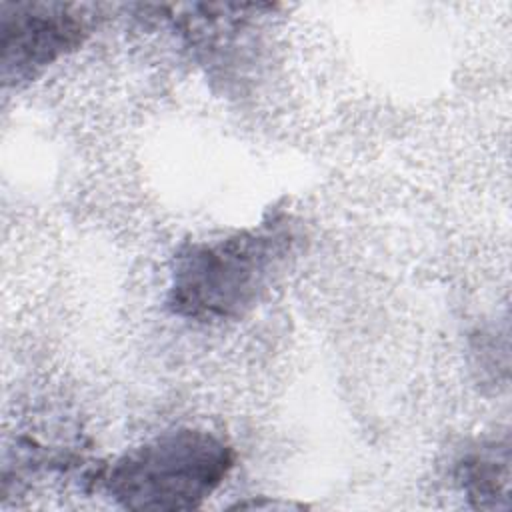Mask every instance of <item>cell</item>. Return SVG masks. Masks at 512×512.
Wrapping results in <instances>:
<instances>
[{
    "label": "cell",
    "instance_id": "obj_1",
    "mask_svg": "<svg viewBox=\"0 0 512 512\" xmlns=\"http://www.w3.org/2000/svg\"><path fill=\"white\" fill-rule=\"evenodd\" d=\"M294 240L288 216L274 212L256 228L182 244L172 260L168 308L196 322L240 318L268 290Z\"/></svg>",
    "mask_w": 512,
    "mask_h": 512
},
{
    "label": "cell",
    "instance_id": "obj_2",
    "mask_svg": "<svg viewBox=\"0 0 512 512\" xmlns=\"http://www.w3.org/2000/svg\"><path fill=\"white\" fill-rule=\"evenodd\" d=\"M232 466L234 450L220 436L200 428H176L124 452L98 480L126 510L178 512L202 506Z\"/></svg>",
    "mask_w": 512,
    "mask_h": 512
},
{
    "label": "cell",
    "instance_id": "obj_3",
    "mask_svg": "<svg viewBox=\"0 0 512 512\" xmlns=\"http://www.w3.org/2000/svg\"><path fill=\"white\" fill-rule=\"evenodd\" d=\"M88 18L64 4H4L0 10V70L6 86L36 80L82 46Z\"/></svg>",
    "mask_w": 512,
    "mask_h": 512
},
{
    "label": "cell",
    "instance_id": "obj_4",
    "mask_svg": "<svg viewBox=\"0 0 512 512\" xmlns=\"http://www.w3.org/2000/svg\"><path fill=\"white\" fill-rule=\"evenodd\" d=\"M454 480L466 500L480 510L510 506V442L484 440L466 448L454 462Z\"/></svg>",
    "mask_w": 512,
    "mask_h": 512
}]
</instances>
